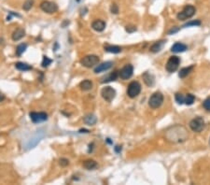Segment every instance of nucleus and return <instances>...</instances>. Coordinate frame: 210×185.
<instances>
[{"mask_svg":"<svg viewBox=\"0 0 210 185\" xmlns=\"http://www.w3.org/2000/svg\"><path fill=\"white\" fill-rule=\"evenodd\" d=\"M188 131L182 125L171 126L165 132V139L171 143H181L188 139Z\"/></svg>","mask_w":210,"mask_h":185,"instance_id":"obj_1","label":"nucleus"},{"mask_svg":"<svg viewBox=\"0 0 210 185\" xmlns=\"http://www.w3.org/2000/svg\"><path fill=\"white\" fill-rule=\"evenodd\" d=\"M195 11H196V8L192 6V5H187L184 7V8L177 15V18L178 20L179 21H185L187 19H190L192 18L194 14H195Z\"/></svg>","mask_w":210,"mask_h":185,"instance_id":"obj_2","label":"nucleus"},{"mask_svg":"<svg viewBox=\"0 0 210 185\" xmlns=\"http://www.w3.org/2000/svg\"><path fill=\"white\" fill-rule=\"evenodd\" d=\"M163 103V95L160 92L154 93L148 99V106L151 109H158Z\"/></svg>","mask_w":210,"mask_h":185,"instance_id":"obj_3","label":"nucleus"},{"mask_svg":"<svg viewBox=\"0 0 210 185\" xmlns=\"http://www.w3.org/2000/svg\"><path fill=\"white\" fill-rule=\"evenodd\" d=\"M141 92V85L138 81H132L127 87V95L130 98H136Z\"/></svg>","mask_w":210,"mask_h":185,"instance_id":"obj_4","label":"nucleus"},{"mask_svg":"<svg viewBox=\"0 0 210 185\" xmlns=\"http://www.w3.org/2000/svg\"><path fill=\"white\" fill-rule=\"evenodd\" d=\"M99 61H100V59L97 55L91 54V55H86L82 59H80V64L83 66L90 68V67H92V66L98 64Z\"/></svg>","mask_w":210,"mask_h":185,"instance_id":"obj_5","label":"nucleus"},{"mask_svg":"<svg viewBox=\"0 0 210 185\" xmlns=\"http://www.w3.org/2000/svg\"><path fill=\"white\" fill-rule=\"evenodd\" d=\"M205 127V121L202 117H196L190 122V128L192 132L199 133Z\"/></svg>","mask_w":210,"mask_h":185,"instance_id":"obj_6","label":"nucleus"},{"mask_svg":"<svg viewBox=\"0 0 210 185\" xmlns=\"http://www.w3.org/2000/svg\"><path fill=\"white\" fill-rule=\"evenodd\" d=\"M101 95L107 102H111L115 98V96H116V91L112 87L107 86V87H104L102 89Z\"/></svg>","mask_w":210,"mask_h":185,"instance_id":"obj_7","label":"nucleus"},{"mask_svg":"<svg viewBox=\"0 0 210 185\" xmlns=\"http://www.w3.org/2000/svg\"><path fill=\"white\" fill-rule=\"evenodd\" d=\"M180 64V59L179 57L178 56H171L168 61L166 63V65H165V68L166 70L169 72V73H173L175 72L178 68V65Z\"/></svg>","mask_w":210,"mask_h":185,"instance_id":"obj_8","label":"nucleus"},{"mask_svg":"<svg viewBox=\"0 0 210 185\" xmlns=\"http://www.w3.org/2000/svg\"><path fill=\"white\" fill-rule=\"evenodd\" d=\"M40 8L42 11L49 13V14H52L54 12H56L58 10V6L51 1H43L40 4Z\"/></svg>","mask_w":210,"mask_h":185,"instance_id":"obj_9","label":"nucleus"},{"mask_svg":"<svg viewBox=\"0 0 210 185\" xmlns=\"http://www.w3.org/2000/svg\"><path fill=\"white\" fill-rule=\"evenodd\" d=\"M133 73H134V66L132 64H125L119 72V77L122 80H126L133 76Z\"/></svg>","mask_w":210,"mask_h":185,"instance_id":"obj_10","label":"nucleus"},{"mask_svg":"<svg viewBox=\"0 0 210 185\" xmlns=\"http://www.w3.org/2000/svg\"><path fill=\"white\" fill-rule=\"evenodd\" d=\"M29 116L32 122L35 123H42L48 120V114L46 112H30Z\"/></svg>","mask_w":210,"mask_h":185,"instance_id":"obj_11","label":"nucleus"},{"mask_svg":"<svg viewBox=\"0 0 210 185\" xmlns=\"http://www.w3.org/2000/svg\"><path fill=\"white\" fill-rule=\"evenodd\" d=\"M113 63L112 62H105V63H102L100 64H98L95 68H94V73H100V72H104V71H107L108 70L109 68H111Z\"/></svg>","mask_w":210,"mask_h":185,"instance_id":"obj_12","label":"nucleus"},{"mask_svg":"<svg viewBox=\"0 0 210 185\" xmlns=\"http://www.w3.org/2000/svg\"><path fill=\"white\" fill-rule=\"evenodd\" d=\"M92 27L93 30H95L97 32H102L106 28V23L102 20H95L94 22H92Z\"/></svg>","mask_w":210,"mask_h":185,"instance_id":"obj_13","label":"nucleus"},{"mask_svg":"<svg viewBox=\"0 0 210 185\" xmlns=\"http://www.w3.org/2000/svg\"><path fill=\"white\" fill-rule=\"evenodd\" d=\"M24 35H25V31H24V29H22V28H18V29H16V30L12 33L11 38H12V40H14V41H18V40L22 39L24 37Z\"/></svg>","mask_w":210,"mask_h":185,"instance_id":"obj_14","label":"nucleus"},{"mask_svg":"<svg viewBox=\"0 0 210 185\" xmlns=\"http://www.w3.org/2000/svg\"><path fill=\"white\" fill-rule=\"evenodd\" d=\"M187 50V46L183 43H180V42H177L175 43L172 48H171V52L173 53H176V54H178V53H183Z\"/></svg>","mask_w":210,"mask_h":185,"instance_id":"obj_15","label":"nucleus"},{"mask_svg":"<svg viewBox=\"0 0 210 185\" xmlns=\"http://www.w3.org/2000/svg\"><path fill=\"white\" fill-rule=\"evenodd\" d=\"M118 77H119V72H118V71H114V72L110 73L109 75L105 76V77L102 79L101 82H102V83H105V82L113 81V80H116L118 79Z\"/></svg>","mask_w":210,"mask_h":185,"instance_id":"obj_16","label":"nucleus"},{"mask_svg":"<svg viewBox=\"0 0 210 185\" xmlns=\"http://www.w3.org/2000/svg\"><path fill=\"white\" fill-rule=\"evenodd\" d=\"M83 167H84L87 170H93V169H95V168L98 167V165H97V163H96L94 160L89 159V160L84 161V163H83Z\"/></svg>","mask_w":210,"mask_h":185,"instance_id":"obj_17","label":"nucleus"},{"mask_svg":"<svg viewBox=\"0 0 210 185\" xmlns=\"http://www.w3.org/2000/svg\"><path fill=\"white\" fill-rule=\"evenodd\" d=\"M15 67L20 70V71H29L32 69V66L29 65L26 63H22V62H18L15 64Z\"/></svg>","mask_w":210,"mask_h":185,"instance_id":"obj_18","label":"nucleus"},{"mask_svg":"<svg viewBox=\"0 0 210 185\" xmlns=\"http://www.w3.org/2000/svg\"><path fill=\"white\" fill-rule=\"evenodd\" d=\"M105 51L110 54H120L122 52V48L115 45H108L105 46Z\"/></svg>","mask_w":210,"mask_h":185,"instance_id":"obj_19","label":"nucleus"},{"mask_svg":"<svg viewBox=\"0 0 210 185\" xmlns=\"http://www.w3.org/2000/svg\"><path fill=\"white\" fill-rule=\"evenodd\" d=\"M79 87L82 91H89L92 88V82L90 80H84L80 82Z\"/></svg>","mask_w":210,"mask_h":185,"instance_id":"obj_20","label":"nucleus"},{"mask_svg":"<svg viewBox=\"0 0 210 185\" xmlns=\"http://www.w3.org/2000/svg\"><path fill=\"white\" fill-rule=\"evenodd\" d=\"M143 79H144V81L145 83L148 85V86H151L154 84V77L149 74L148 72H146L144 75H143Z\"/></svg>","mask_w":210,"mask_h":185,"instance_id":"obj_21","label":"nucleus"},{"mask_svg":"<svg viewBox=\"0 0 210 185\" xmlns=\"http://www.w3.org/2000/svg\"><path fill=\"white\" fill-rule=\"evenodd\" d=\"M164 42H165L164 40H161V41H157V42H155V43L151 46L150 51H151L152 53H158V52H160V51L162 50V48Z\"/></svg>","mask_w":210,"mask_h":185,"instance_id":"obj_22","label":"nucleus"},{"mask_svg":"<svg viewBox=\"0 0 210 185\" xmlns=\"http://www.w3.org/2000/svg\"><path fill=\"white\" fill-rule=\"evenodd\" d=\"M83 121H84V123H86V124H88V125H93V124L96 123L97 119H96V117H95L94 115H92V114H89V115H86V116L84 117Z\"/></svg>","mask_w":210,"mask_h":185,"instance_id":"obj_23","label":"nucleus"},{"mask_svg":"<svg viewBox=\"0 0 210 185\" xmlns=\"http://www.w3.org/2000/svg\"><path fill=\"white\" fill-rule=\"evenodd\" d=\"M192 69H193V65H191V66L184 67V68L180 69V71H179V73H178L179 78L183 79V78L187 77V76H188V75L192 72Z\"/></svg>","mask_w":210,"mask_h":185,"instance_id":"obj_24","label":"nucleus"},{"mask_svg":"<svg viewBox=\"0 0 210 185\" xmlns=\"http://www.w3.org/2000/svg\"><path fill=\"white\" fill-rule=\"evenodd\" d=\"M26 49H27V44H25V43H22V44H20V45L17 47V49H16V54H17L18 56H21V55L25 52Z\"/></svg>","mask_w":210,"mask_h":185,"instance_id":"obj_25","label":"nucleus"},{"mask_svg":"<svg viewBox=\"0 0 210 185\" xmlns=\"http://www.w3.org/2000/svg\"><path fill=\"white\" fill-rule=\"evenodd\" d=\"M194 100H195L194 95H192V94H188L185 96V102H184V104H186L188 106H191V105H192L194 103Z\"/></svg>","mask_w":210,"mask_h":185,"instance_id":"obj_26","label":"nucleus"},{"mask_svg":"<svg viewBox=\"0 0 210 185\" xmlns=\"http://www.w3.org/2000/svg\"><path fill=\"white\" fill-rule=\"evenodd\" d=\"M175 99L178 102V104H180V105L181 104H184V102H185V96L182 94H179V93H177L176 94Z\"/></svg>","mask_w":210,"mask_h":185,"instance_id":"obj_27","label":"nucleus"},{"mask_svg":"<svg viewBox=\"0 0 210 185\" xmlns=\"http://www.w3.org/2000/svg\"><path fill=\"white\" fill-rule=\"evenodd\" d=\"M33 4H34V1L33 0H26L22 6V8L26 11H28L32 7H33Z\"/></svg>","mask_w":210,"mask_h":185,"instance_id":"obj_28","label":"nucleus"},{"mask_svg":"<svg viewBox=\"0 0 210 185\" xmlns=\"http://www.w3.org/2000/svg\"><path fill=\"white\" fill-rule=\"evenodd\" d=\"M52 59H50L49 57H47V56H43V61H42V66L43 67H47L49 64H52Z\"/></svg>","mask_w":210,"mask_h":185,"instance_id":"obj_29","label":"nucleus"},{"mask_svg":"<svg viewBox=\"0 0 210 185\" xmlns=\"http://www.w3.org/2000/svg\"><path fill=\"white\" fill-rule=\"evenodd\" d=\"M200 24H201V22H200V21H198V20H196V21H191V22L187 23L186 24H184V26H183V27H188V26H192V25L198 26V25H200Z\"/></svg>","mask_w":210,"mask_h":185,"instance_id":"obj_30","label":"nucleus"},{"mask_svg":"<svg viewBox=\"0 0 210 185\" xmlns=\"http://www.w3.org/2000/svg\"><path fill=\"white\" fill-rule=\"evenodd\" d=\"M110 11H111L113 14H118V13H119V7H118V5H116V4H112L111 7H110Z\"/></svg>","mask_w":210,"mask_h":185,"instance_id":"obj_31","label":"nucleus"},{"mask_svg":"<svg viewBox=\"0 0 210 185\" xmlns=\"http://www.w3.org/2000/svg\"><path fill=\"white\" fill-rule=\"evenodd\" d=\"M203 106H204V108H205L208 111H210V97H208V98L204 101Z\"/></svg>","mask_w":210,"mask_h":185,"instance_id":"obj_32","label":"nucleus"},{"mask_svg":"<svg viewBox=\"0 0 210 185\" xmlns=\"http://www.w3.org/2000/svg\"><path fill=\"white\" fill-rule=\"evenodd\" d=\"M59 164H60V166H61V167H67V166H68V164H69V161H68V159L62 158V159H60V161H59Z\"/></svg>","mask_w":210,"mask_h":185,"instance_id":"obj_33","label":"nucleus"},{"mask_svg":"<svg viewBox=\"0 0 210 185\" xmlns=\"http://www.w3.org/2000/svg\"><path fill=\"white\" fill-rule=\"evenodd\" d=\"M115 151H116L117 152H120L122 151V147H120V146H117V147L115 148Z\"/></svg>","mask_w":210,"mask_h":185,"instance_id":"obj_34","label":"nucleus"},{"mask_svg":"<svg viewBox=\"0 0 210 185\" xmlns=\"http://www.w3.org/2000/svg\"><path fill=\"white\" fill-rule=\"evenodd\" d=\"M4 99H5V95H4L3 94H1V93H0V102H1V101H3Z\"/></svg>","mask_w":210,"mask_h":185,"instance_id":"obj_35","label":"nucleus"},{"mask_svg":"<svg viewBox=\"0 0 210 185\" xmlns=\"http://www.w3.org/2000/svg\"><path fill=\"white\" fill-rule=\"evenodd\" d=\"M209 143H210V140H209Z\"/></svg>","mask_w":210,"mask_h":185,"instance_id":"obj_36","label":"nucleus"}]
</instances>
